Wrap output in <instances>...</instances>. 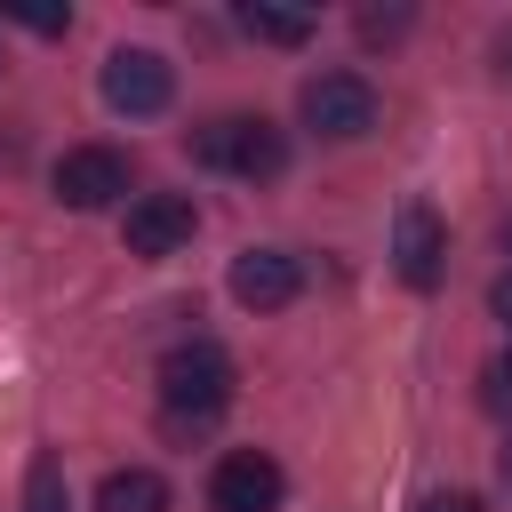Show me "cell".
Listing matches in <instances>:
<instances>
[{
	"instance_id": "obj_5",
	"label": "cell",
	"mask_w": 512,
	"mask_h": 512,
	"mask_svg": "<svg viewBox=\"0 0 512 512\" xmlns=\"http://www.w3.org/2000/svg\"><path fill=\"white\" fill-rule=\"evenodd\" d=\"M280 496H288V472L264 448H232L208 472V504L216 512H280Z\"/></svg>"
},
{
	"instance_id": "obj_16",
	"label": "cell",
	"mask_w": 512,
	"mask_h": 512,
	"mask_svg": "<svg viewBox=\"0 0 512 512\" xmlns=\"http://www.w3.org/2000/svg\"><path fill=\"white\" fill-rule=\"evenodd\" d=\"M488 312H496V320H504V328H512V272H504V280H496V288H488Z\"/></svg>"
},
{
	"instance_id": "obj_11",
	"label": "cell",
	"mask_w": 512,
	"mask_h": 512,
	"mask_svg": "<svg viewBox=\"0 0 512 512\" xmlns=\"http://www.w3.org/2000/svg\"><path fill=\"white\" fill-rule=\"evenodd\" d=\"M240 32H248V40H272V48H304V40H312V16H296V8H256V0H248V8H240Z\"/></svg>"
},
{
	"instance_id": "obj_2",
	"label": "cell",
	"mask_w": 512,
	"mask_h": 512,
	"mask_svg": "<svg viewBox=\"0 0 512 512\" xmlns=\"http://www.w3.org/2000/svg\"><path fill=\"white\" fill-rule=\"evenodd\" d=\"M192 160H200V168H232V176H280L288 144H280L272 120H256V112H224V120L192 128Z\"/></svg>"
},
{
	"instance_id": "obj_3",
	"label": "cell",
	"mask_w": 512,
	"mask_h": 512,
	"mask_svg": "<svg viewBox=\"0 0 512 512\" xmlns=\"http://www.w3.org/2000/svg\"><path fill=\"white\" fill-rule=\"evenodd\" d=\"M304 128H320V136H336V144L368 136V128H376V88H368L360 72H320V80H304Z\"/></svg>"
},
{
	"instance_id": "obj_8",
	"label": "cell",
	"mask_w": 512,
	"mask_h": 512,
	"mask_svg": "<svg viewBox=\"0 0 512 512\" xmlns=\"http://www.w3.org/2000/svg\"><path fill=\"white\" fill-rule=\"evenodd\" d=\"M392 272H400L408 288H440V272H448V224H440L424 200H408L400 224H392Z\"/></svg>"
},
{
	"instance_id": "obj_6",
	"label": "cell",
	"mask_w": 512,
	"mask_h": 512,
	"mask_svg": "<svg viewBox=\"0 0 512 512\" xmlns=\"http://www.w3.org/2000/svg\"><path fill=\"white\" fill-rule=\"evenodd\" d=\"M168 96H176L168 56H152V48H112V56H104V104H112V112L144 120V112H168Z\"/></svg>"
},
{
	"instance_id": "obj_7",
	"label": "cell",
	"mask_w": 512,
	"mask_h": 512,
	"mask_svg": "<svg viewBox=\"0 0 512 512\" xmlns=\"http://www.w3.org/2000/svg\"><path fill=\"white\" fill-rule=\"evenodd\" d=\"M192 224H200V208H192V192H144V200H128V256H176L184 240H192Z\"/></svg>"
},
{
	"instance_id": "obj_18",
	"label": "cell",
	"mask_w": 512,
	"mask_h": 512,
	"mask_svg": "<svg viewBox=\"0 0 512 512\" xmlns=\"http://www.w3.org/2000/svg\"><path fill=\"white\" fill-rule=\"evenodd\" d=\"M504 240H512V224H504Z\"/></svg>"
},
{
	"instance_id": "obj_4",
	"label": "cell",
	"mask_w": 512,
	"mask_h": 512,
	"mask_svg": "<svg viewBox=\"0 0 512 512\" xmlns=\"http://www.w3.org/2000/svg\"><path fill=\"white\" fill-rule=\"evenodd\" d=\"M56 200L64 208H120L128 200V152H112V144H72L64 160H56Z\"/></svg>"
},
{
	"instance_id": "obj_14",
	"label": "cell",
	"mask_w": 512,
	"mask_h": 512,
	"mask_svg": "<svg viewBox=\"0 0 512 512\" xmlns=\"http://www.w3.org/2000/svg\"><path fill=\"white\" fill-rule=\"evenodd\" d=\"M16 24H32V32H64L72 24V8H8Z\"/></svg>"
},
{
	"instance_id": "obj_15",
	"label": "cell",
	"mask_w": 512,
	"mask_h": 512,
	"mask_svg": "<svg viewBox=\"0 0 512 512\" xmlns=\"http://www.w3.org/2000/svg\"><path fill=\"white\" fill-rule=\"evenodd\" d=\"M400 24H408V16H400V8H368V16H360V32H368V40H392V32H400Z\"/></svg>"
},
{
	"instance_id": "obj_9",
	"label": "cell",
	"mask_w": 512,
	"mask_h": 512,
	"mask_svg": "<svg viewBox=\"0 0 512 512\" xmlns=\"http://www.w3.org/2000/svg\"><path fill=\"white\" fill-rule=\"evenodd\" d=\"M232 296H240L248 312H280V304L304 296V264L280 256V248H248V256L232 264Z\"/></svg>"
},
{
	"instance_id": "obj_10",
	"label": "cell",
	"mask_w": 512,
	"mask_h": 512,
	"mask_svg": "<svg viewBox=\"0 0 512 512\" xmlns=\"http://www.w3.org/2000/svg\"><path fill=\"white\" fill-rule=\"evenodd\" d=\"M96 512H168V480H160L152 464L104 472V488H96Z\"/></svg>"
},
{
	"instance_id": "obj_17",
	"label": "cell",
	"mask_w": 512,
	"mask_h": 512,
	"mask_svg": "<svg viewBox=\"0 0 512 512\" xmlns=\"http://www.w3.org/2000/svg\"><path fill=\"white\" fill-rule=\"evenodd\" d=\"M496 472H504V488H512V440H504V448H496Z\"/></svg>"
},
{
	"instance_id": "obj_1",
	"label": "cell",
	"mask_w": 512,
	"mask_h": 512,
	"mask_svg": "<svg viewBox=\"0 0 512 512\" xmlns=\"http://www.w3.org/2000/svg\"><path fill=\"white\" fill-rule=\"evenodd\" d=\"M224 408H232V352L208 344V336L176 344V352L160 360V424H168L176 440H192V432H208Z\"/></svg>"
},
{
	"instance_id": "obj_19",
	"label": "cell",
	"mask_w": 512,
	"mask_h": 512,
	"mask_svg": "<svg viewBox=\"0 0 512 512\" xmlns=\"http://www.w3.org/2000/svg\"><path fill=\"white\" fill-rule=\"evenodd\" d=\"M504 376H512V360H504Z\"/></svg>"
},
{
	"instance_id": "obj_12",
	"label": "cell",
	"mask_w": 512,
	"mask_h": 512,
	"mask_svg": "<svg viewBox=\"0 0 512 512\" xmlns=\"http://www.w3.org/2000/svg\"><path fill=\"white\" fill-rule=\"evenodd\" d=\"M24 512H72V488H64V464L40 448L32 472H24Z\"/></svg>"
},
{
	"instance_id": "obj_13",
	"label": "cell",
	"mask_w": 512,
	"mask_h": 512,
	"mask_svg": "<svg viewBox=\"0 0 512 512\" xmlns=\"http://www.w3.org/2000/svg\"><path fill=\"white\" fill-rule=\"evenodd\" d=\"M416 512H488L472 488H432V496H416Z\"/></svg>"
}]
</instances>
